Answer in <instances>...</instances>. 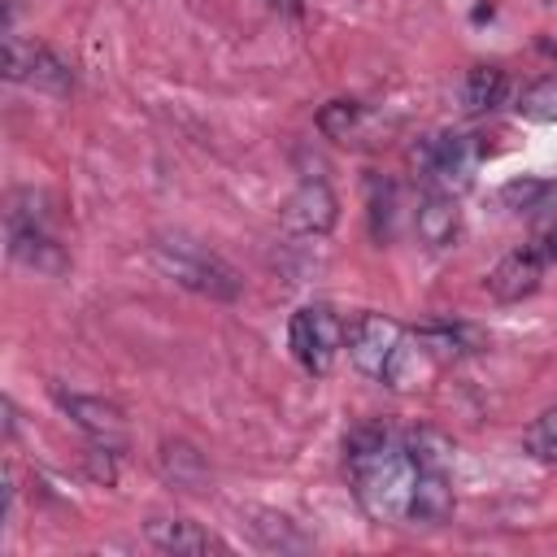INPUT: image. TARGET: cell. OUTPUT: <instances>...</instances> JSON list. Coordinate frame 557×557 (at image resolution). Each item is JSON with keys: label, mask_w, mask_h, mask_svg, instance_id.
Wrapping results in <instances>:
<instances>
[{"label": "cell", "mask_w": 557, "mask_h": 557, "mask_svg": "<svg viewBox=\"0 0 557 557\" xmlns=\"http://www.w3.org/2000/svg\"><path fill=\"white\" fill-rule=\"evenodd\" d=\"M344 461H348L352 496L374 522H409L418 461L405 440L387 435L383 426H357L344 444Z\"/></svg>", "instance_id": "obj_1"}, {"label": "cell", "mask_w": 557, "mask_h": 557, "mask_svg": "<svg viewBox=\"0 0 557 557\" xmlns=\"http://www.w3.org/2000/svg\"><path fill=\"white\" fill-rule=\"evenodd\" d=\"M57 405L74 418V426L96 444V448H126V418L117 405L100 400V396H78V392H57Z\"/></svg>", "instance_id": "obj_7"}, {"label": "cell", "mask_w": 557, "mask_h": 557, "mask_svg": "<svg viewBox=\"0 0 557 557\" xmlns=\"http://www.w3.org/2000/svg\"><path fill=\"white\" fill-rule=\"evenodd\" d=\"M527 117H557V78H544V83H535L527 96H522V104H518Z\"/></svg>", "instance_id": "obj_20"}, {"label": "cell", "mask_w": 557, "mask_h": 557, "mask_svg": "<svg viewBox=\"0 0 557 557\" xmlns=\"http://www.w3.org/2000/svg\"><path fill=\"white\" fill-rule=\"evenodd\" d=\"M148 544L161 548V553H174V557H205V553H222V540L209 535L200 522H187V518H152L144 527Z\"/></svg>", "instance_id": "obj_11"}, {"label": "cell", "mask_w": 557, "mask_h": 557, "mask_svg": "<svg viewBox=\"0 0 557 557\" xmlns=\"http://www.w3.org/2000/svg\"><path fill=\"white\" fill-rule=\"evenodd\" d=\"M522 448H527L535 461L557 466V405H553V409H544V413L522 431Z\"/></svg>", "instance_id": "obj_19"}, {"label": "cell", "mask_w": 557, "mask_h": 557, "mask_svg": "<svg viewBox=\"0 0 557 557\" xmlns=\"http://www.w3.org/2000/svg\"><path fill=\"white\" fill-rule=\"evenodd\" d=\"M335 218H339V200L322 178H305L283 205V226L292 235H326Z\"/></svg>", "instance_id": "obj_9"}, {"label": "cell", "mask_w": 557, "mask_h": 557, "mask_svg": "<svg viewBox=\"0 0 557 557\" xmlns=\"http://www.w3.org/2000/svg\"><path fill=\"white\" fill-rule=\"evenodd\" d=\"M344 318L313 300V305H300L287 322V344H292V357L300 361L305 374H331L339 352H344Z\"/></svg>", "instance_id": "obj_4"}, {"label": "cell", "mask_w": 557, "mask_h": 557, "mask_svg": "<svg viewBox=\"0 0 557 557\" xmlns=\"http://www.w3.org/2000/svg\"><path fill=\"white\" fill-rule=\"evenodd\" d=\"M152 261L178 287L200 292L209 300H235L239 296V274L222 257H213V252H205V248H196L187 239H161V244H152Z\"/></svg>", "instance_id": "obj_3"}, {"label": "cell", "mask_w": 557, "mask_h": 557, "mask_svg": "<svg viewBox=\"0 0 557 557\" xmlns=\"http://www.w3.org/2000/svg\"><path fill=\"white\" fill-rule=\"evenodd\" d=\"M505 91H509V78H505L500 65H474V70L466 74L461 100H466L470 113H492V109L505 100Z\"/></svg>", "instance_id": "obj_14"}, {"label": "cell", "mask_w": 557, "mask_h": 557, "mask_svg": "<svg viewBox=\"0 0 557 557\" xmlns=\"http://www.w3.org/2000/svg\"><path fill=\"white\" fill-rule=\"evenodd\" d=\"M453 513V479L448 466H418L413 500H409V522L418 527H440Z\"/></svg>", "instance_id": "obj_12"}, {"label": "cell", "mask_w": 557, "mask_h": 557, "mask_svg": "<svg viewBox=\"0 0 557 557\" xmlns=\"http://www.w3.org/2000/svg\"><path fill=\"white\" fill-rule=\"evenodd\" d=\"M544 252H548V257H557V231L548 235V244H544Z\"/></svg>", "instance_id": "obj_22"}, {"label": "cell", "mask_w": 557, "mask_h": 557, "mask_svg": "<svg viewBox=\"0 0 557 557\" xmlns=\"http://www.w3.org/2000/svg\"><path fill=\"white\" fill-rule=\"evenodd\" d=\"M13 9H17V0H9V13H13Z\"/></svg>", "instance_id": "obj_23"}, {"label": "cell", "mask_w": 557, "mask_h": 557, "mask_svg": "<svg viewBox=\"0 0 557 557\" xmlns=\"http://www.w3.org/2000/svg\"><path fill=\"white\" fill-rule=\"evenodd\" d=\"M265 4H270L274 13H283V17H300V9H305L300 0H265Z\"/></svg>", "instance_id": "obj_21"}, {"label": "cell", "mask_w": 557, "mask_h": 557, "mask_svg": "<svg viewBox=\"0 0 557 557\" xmlns=\"http://www.w3.org/2000/svg\"><path fill=\"white\" fill-rule=\"evenodd\" d=\"M161 474L170 479V483H178V487H196L200 479H205V461H200V453L191 448V444H165L161 448Z\"/></svg>", "instance_id": "obj_17"}, {"label": "cell", "mask_w": 557, "mask_h": 557, "mask_svg": "<svg viewBox=\"0 0 557 557\" xmlns=\"http://www.w3.org/2000/svg\"><path fill=\"white\" fill-rule=\"evenodd\" d=\"M257 522H248L252 527V535H257V544L261 548H278V553H292V548H309L313 540L287 518V513H274V509H257L252 513Z\"/></svg>", "instance_id": "obj_15"}, {"label": "cell", "mask_w": 557, "mask_h": 557, "mask_svg": "<svg viewBox=\"0 0 557 557\" xmlns=\"http://www.w3.org/2000/svg\"><path fill=\"white\" fill-rule=\"evenodd\" d=\"M344 348H348V361L374 379V383H392L400 379V361L409 357V344H405V326L387 313H357L344 331Z\"/></svg>", "instance_id": "obj_2"}, {"label": "cell", "mask_w": 557, "mask_h": 557, "mask_svg": "<svg viewBox=\"0 0 557 557\" xmlns=\"http://www.w3.org/2000/svg\"><path fill=\"white\" fill-rule=\"evenodd\" d=\"M413 231L426 248H453L457 235H461V209H457V196L448 191H426V200L418 205L413 213Z\"/></svg>", "instance_id": "obj_13"}, {"label": "cell", "mask_w": 557, "mask_h": 557, "mask_svg": "<svg viewBox=\"0 0 557 557\" xmlns=\"http://www.w3.org/2000/svg\"><path fill=\"white\" fill-rule=\"evenodd\" d=\"M544 265H548V252H544V248H518V252L500 257V261L487 270L483 287H487L492 300L513 305V300H522V296H531V292L540 287Z\"/></svg>", "instance_id": "obj_8"}, {"label": "cell", "mask_w": 557, "mask_h": 557, "mask_svg": "<svg viewBox=\"0 0 557 557\" xmlns=\"http://www.w3.org/2000/svg\"><path fill=\"white\" fill-rule=\"evenodd\" d=\"M500 200L513 213H544L557 200V183H548V178H513V183L500 187Z\"/></svg>", "instance_id": "obj_16"}, {"label": "cell", "mask_w": 557, "mask_h": 557, "mask_svg": "<svg viewBox=\"0 0 557 557\" xmlns=\"http://www.w3.org/2000/svg\"><path fill=\"white\" fill-rule=\"evenodd\" d=\"M9 252H13V261H22L30 270H44V274H57L65 265L61 248L52 244V235L35 222V213L26 218L22 209L9 213Z\"/></svg>", "instance_id": "obj_10"}, {"label": "cell", "mask_w": 557, "mask_h": 557, "mask_svg": "<svg viewBox=\"0 0 557 557\" xmlns=\"http://www.w3.org/2000/svg\"><path fill=\"white\" fill-rule=\"evenodd\" d=\"M418 165L426 178V191H448L457 196L461 187H470L474 165H479V148L470 135H431L418 148Z\"/></svg>", "instance_id": "obj_5"}, {"label": "cell", "mask_w": 557, "mask_h": 557, "mask_svg": "<svg viewBox=\"0 0 557 557\" xmlns=\"http://www.w3.org/2000/svg\"><path fill=\"white\" fill-rule=\"evenodd\" d=\"M4 74H9L13 83H30V87L52 91V96H65V91L74 87L70 65H65L52 48L30 44V39H22V35H13V30H9V39H4Z\"/></svg>", "instance_id": "obj_6"}, {"label": "cell", "mask_w": 557, "mask_h": 557, "mask_svg": "<svg viewBox=\"0 0 557 557\" xmlns=\"http://www.w3.org/2000/svg\"><path fill=\"white\" fill-rule=\"evenodd\" d=\"M361 104L357 100H331V104H322V113H318V131L326 135V139H335V144H348L352 135H357V122H361Z\"/></svg>", "instance_id": "obj_18"}]
</instances>
